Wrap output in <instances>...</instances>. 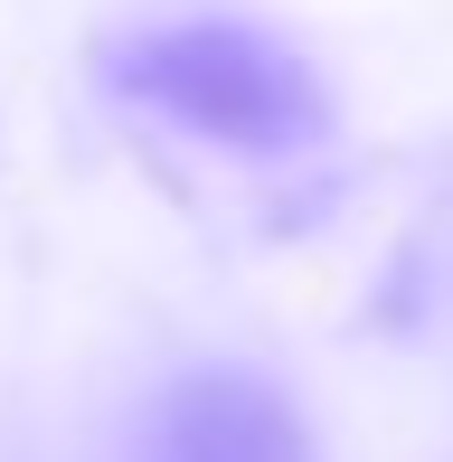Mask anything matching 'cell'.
Here are the masks:
<instances>
[{"mask_svg":"<svg viewBox=\"0 0 453 462\" xmlns=\"http://www.w3.org/2000/svg\"><path fill=\"white\" fill-rule=\"evenodd\" d=\"M114 86L133 104H152L161 123L226 142V152H255V161L331 133V104H321L312 67L293 48H274L264 29H236V19L142 29L133 48H114Z\"/></svg>","mask_w":453,"mask_h":462,"instance_id":"1","label":"cell"},{"mask_svg":"<svg viewBox=\"0 0 453 462\" xmlns=\"http://www.w3.org/2000/svg\"><path fill=\"white\" fill-rule=\"evenodd\" d=\"M133 462H321L293 396L255 368H190L152 396Z\"/></svg>","mask_w":453,"mask_h":462,"instance_id":"2","label":"cell"}]
</instances>
